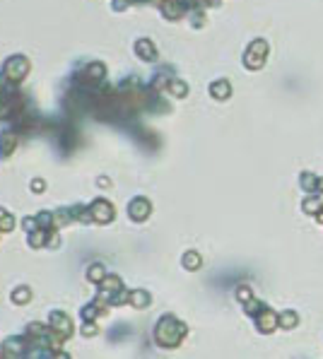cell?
I'll list each match as a JSON object with an SVG mask.
<instances>
[{
    "instance_id": "cell-8",
    "label": "cell",
    "mask_w": 323,
    "mask_h": 359,
    "mask_svg": "<svg viewBox=\"0 0 323 359\" xmlns=\"http://www.w3.org/2000/svg\"><path fill=\"white\" fill-rule=\"evenodd\" d=\"M15 133H5L3 138H0V157H8V154L15 150Z\"/></svg>"
},
{
    "instance_id": "cell-19",
    "label": "cell",
    "mask_w": 323,
    "mask_h": 359,
    "mask_svg": "<svg viewBox=\"0 0 323 359\" xmlns=\"http://www.w3.org/2000/svg\"><path fill=\"white\" fill-rule=\"evenodd\" d=\"M301 178H304V186H306V188H316V178H313V176L304 174Z\"/></svg>"
},
{
    "instance_id": "cell-9",
    "label": "cell",
    "mask_w": 323,
    "mask_h": 359,
    "mask_svg": "<svg viewBox=\"0 0 323 359\" xmlns=\"http://www.w3.org/2000/svg\"><path fill=\"white\" fill-rule=\"evenodd\" d=\"M3 352H5V357H20V352H22V342H20V340H8V342H5V347H3Z\"/></svg>"
},
{
    "instance_id": "cell-20",
    "label": "cell",
    "mask_w": 323,
    "mask_h": 359,
    "mask_svg": "<svg viewBox=\"0 0 323 359\" xmlns=\"http://www.w3.org/2000/svg\"><path fill=\"white\" fill-rule=\"evenodd\" d=\"M32 191H44V184H41V181H34V184H32Z\"/></svg>"
},
{
    "instance_id": "cell-6",
    "label": "cell",
    "mask_w": 323,
    "mask_h": 359,
    "mask_svg": "<svg viewBox=\"0 0 323 359\" xmlns=\"http://www.w3.org/2000/svg\"><path fill=\"white\" fill-rule=\"evenodd\" d=\"M128 212H131V217L133 219H145L147 215H150V203H147L145 198H138L135 203H131Z\"/></svg>"
},
{
    "instance_id": "cell-13",
    "label": "cell",
    "mask_w": 323,
    "mask_h": 359,
    "mask_svg": "<svg viewBox=\"0 0 323 359\" xmlns=\"http://www.w3.org/2000/svg\"><path fill=\"white\" fill-rule=\"evenodd\" d=\"M87 275L92 282H101V280H104V268H101V265H92Z\"/></svg>"
},
{
    "instance_id": "cell-3",
    "label": "cell",
    "mask_w": 323,
    "mask_h": 359,
    "mask_svg": "<svg viewBox=\"0 0 323 359\" xmlns=\"http://www.w3.org/2000/svg\"><path fill=\"white\" fill-rule=\"evenodd\" d=\"M266 53H268V46L266 41H253L251 48L246 51V68H261L263 61H266Z\"/></svg>"
},
{
    "instance_id": "cell-5",
    "label": "cell",
    "mask_w": 323,
    "mask_h": 359,
    "mask_svg": "<svg viewBox=\"0 0 323 359\" xmlns=\"http://www.w3.org/2000/svg\"><path fill=\"white\" fill-rule=\"evenodd\" d=\"M51 328H53L60 337H70V333H73V323H70V318H68L66 314H58V311L51 316Z\"/></svg>"
},
{
    "instance_id": "cell-10",
    "label": "cell",
    "mask_w": 323,
    "mask_h": 359,
    "mask_svg": "<svg viewBox=\"0 0 323 359\" xmlns=\"http://www.w3.org/2000/svg\"><path fill=\"white\" fill-rule=\"evenodd\" d=\"M212 92V97H217V99H224L227 94H229V82H224V80H220V82H215L210 87Z\"/></svg>"
},
{
    "instance_id": "cell-1",
    "label": "cell",
    "mask_w": 323,
    "mask_h": 359,
    "mask_svg": "<svg viewBox=\"0 0 323 359\" xmlns=\"http://www.w3.org/2000/svg\"><path fill=\"white\" fill-rule=\"evenodd\" d=\"M176 330H186V328L181 326V323H176L171 316L162 318V321H159V326H157V342H159V345H164V347H174L178 340H181V335H174Z\"/></svg>"
},
{
    "instance_id": "cell-18",
    "label": "cell",
    "mask_w": 323,
    "mask_h": 359,
    "mask_svg": "<svg viewBox=\"0 0 323 359\" xmlns=\"http://www.w3.org/2000/svg\"><path fill=\"white\" fill-rule=\"evenodd\" d=\"M294 323H297L294 314H290V311H287V314H282V326H285V328H292Z\"/></svg>"
},
{
    "instance_id": "cell-2",
    "label": "cell",
    "mask_w": 323,
    "mask_h": 359,
    "mask_svg": "<svg viewBox=\"0 0 323 359\" xmlns=\"http://www.w3.org/2000/svg\"><path fill=\"white\" fill-rule=\"evenodd\" d=\"M27 70H29L27 58L15 55V58H10V61H8V66H5V77H8L10 82H20V80L27 75Z\"/></svg>"
},
{
    "instance_id": "cell-7",
    "label": "cell",
    "mask_w": 323,
    "mask_h": 359,
    "mask_svg": "<svg viewBox=\"0 0 323 359\" xmlns=\"http://www.w3.org/2000/svg\"><path fill=\"white\" fill-rule=\"evenodd\" d=\"M135 51H138V53L143 55V58H145V61H152V58H155V55H157L155 46L150 44V41H147V39H140V41H138V44H135Z\"/></svg>"
},
{
    "instance_id": "cell-15",
    "label": "cell",
    "mask_w": 323,
    "mask_h": 359,
    "mask_svg": "<svg viewBox=\"0 0 323 359\" xmlns=\"http://www.w3.org/2000/svg\"><path fill=\"white\" fill-rule=\"evenodd\" d=\"M131 302L138 306H147L150 304V296H147V292H133V299H131Z\"/></svg>"
},
{
    "instance_id": "cell-17",
    "label": "cell",
    "mask_w": 323,
    "mask_h": 359,
    "mask_svg": "<svg viewBox=\"0 0 323 359\" xmlns=\"http://www.w3.org/2000/svg\"><path fill=\"white\" fill-rule=\"evenodd\" d=\"M171 92H174L176 97H183L188 89H186V85H183V82H171Z\"/></svg>"
},
{
    "instance_id": "cell-12",
    "label": "cell",
    "mask_w": 323,
    "mask_h": 359,
    "mask_svg": "<svg viewBox=\"0 0 323 359\" xmlns=\"http://www.w3.org/2000/svg\"><path fill=\"white\" fill-rule=\"evenodd\" d=\"M258 328H261V330H273V328H275V314H268L266 311V318L258 321Z\"/></svg>"
},
{
    "instance_id": "cell-16",
    "label": "cell",
    "mask_w": 323,
    "mask_h": 359,
    "mask_svg": "<svg viewBox=\"0 0 323 359\" xmlns=\"http://www.w3.org/2000/svg\"><path fill=\"white\" fill-rule=\"evenodd\" d=\"M15 302H17V304H27V302H29V289H27V287L17 289V292H15Z\"/></svg>"
},
{
    "instance_id": "cell-11",
    "label": "cell",
    "mask_w": 323,
    "mask_h": 359,
    "mask_svg": "<svg viewBox=\"0 0 323 359\" xmlns=\"http://www.w3.org/2000/svg\"><path fill=\"white\" fill-rule=\"evenodd\" d=\"M183 265H186L188 270H198V268H201V256L193 253V251H188V253L183 256Z\"/></svg>"
},
{
    "instance_id": "cell-14",
    "label": "cell",
    "mask_w": 323,
    "mask_h": 359,
    "mask_svg": "<svg viewBox=\"0 0 323 359\" xmlns=\"http://www.w3.org/2000/svg\"><path fill=\"white\" fill-rule=\"evenodd\" d=\"M0 227L5 229V231H10L12 227H15V222H12V217L5 212V210H0Z\"/></svg>"
},
{
    "instance_id": "cell-4",
    "label": "cell",
    "mask_w": 323,
    "mask_h": 359,
    "mask_svg": "<svg viewBox=\"0 0 323 359\" xmlns=\"http://www.w3.org/2000/svg\"><path fill=\"white\" fill-rule=\"evenodd\" d=\"M89 215L97 219V222H111L113 207H111V203H106V200H97L94 205L89 207Z\"/></svg>"
}]
</instances>
